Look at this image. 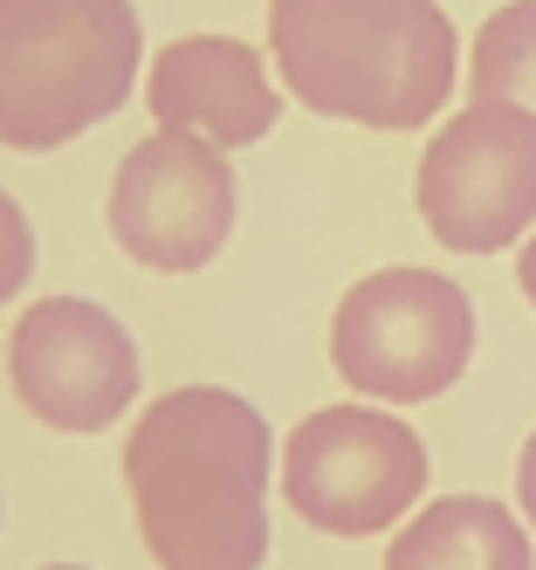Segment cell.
Returning <instances> with one entry per match:
<instances>
[{
    "instance_id": "3",
    "label": "cell",
    "mask_w": 536,
    "mask_h": 570,
    "mask_svg": "<svg viewBox=\"0 0 536 570\" xmlns=\"http://www.w3.org/2000/svg\"><path fill=\"white\" fill-rule=\"evenodd\" d=\"M145 62L131 0H0V145L62 151L110 125Z\"/></svg>"
},
{
    "instance_id": "14",
    "label": "cell",
    "mask_w": 536,
    "mask_h": 570,
    "mask_svg": "<svg viewBox=\"0 0 536 570\" xmlns=\"http://www.w3.org/2000/svg\"><path fill=\"white\" fill-rule=\"evenodd\" d=\"M516 282H523V296L536 303V234H529L523 248H516Z\"/></svg>"
},
{
    "instance_id": "5",
    "label": "cell",
    "mask_w": 536,
    "mask_h": 570,
    "mask_svg": "<svg viewBox=\"0 0 536 570\" xmlns=\"http://www.w3.org/2000/svg\"><path fill=\"white\" fill-rule=\"evenodd\" d=\"M427 495V440L392 405H323L282 440V502L323 537H379Z\"/></svg>"
},
{
    "instance_id": "1",
    "label": "cell",
    "mask_w": 536,
    "mask_h": 570,
    "mask_svg": "<svg viewBox=\"0 0 536 570\" xmlns=\"http://www.w3.org/2000/svg\"><path fill=\"white\" fill-rule=\"evenodd\" d=\"M275 433L227 385H173L124 433V495L158 570L269 563Z\"/></svg>"
},
{
    "instance_id": "12",
    "label": "cell",
    "mask_w": 536,
    "mask_h": 570,
    "mask_svg": "<svg viewBox=\"0 0 536 570\" xmlns=\"http://www.w3.org/2000/svg\"><path fill=\"white\" fill-rule=\"evenodd\" d=\"M28 282H35V220H28L21 199L0 186V309H8Z\"/></svg>"
},
{
    "instance_id": "13",
    "label": "cell",
    "mask_w": 536,
    "mask_h": 570,
    "mask_svg": "<svg viewBox=\"0 0 536 570\" xmlns=\"http://www.w3.org/2000/svg\"><path fill=\"white\" fill-rule=\"evenodd\" d=\"M516 509H523L529 529H536V433L523 440V454H516Z\"/></svg>"
},
{
    "instance_id": "4",
    "label": "cell",
    "mask_w": 536,
    "mask_h": 570,
    "mask_svg": "<svg viewBox=\"0 0 536 570\" xmlns=\"http://www.w3.org/2000/svg\"><path fill=\"white\" fill-rule=\"evenodd\" d=\"M475 357V303L440 268H379L330 316V364L358 399H440Z\"/></svg>"
},
{
    "instance_id": "7",
    "label": "cell",
    "mask_w": 536,
    "mask_h": 570,
    "mask_svg": "<svg viewBox=\"0 0 536 570\" xmlns=\"http://www.w3.org/2000/svg\"><path fill=\"white\" fill-rule=\"evenodd\" d=\"M234 214H241V193H234L227 151L173 125H158L152 138L124 151L104 199L117 248L158 275H199L206 262H221Z\"/></svg>"
},
{
    "instance_id": "11",
    "label": "cell",
    "mask_w": 536,
    "mask_h": 570,
    "mask_svg": "<svg viewBox=\"0 0 536 570\" xmlns=\"http://www.w3.org/2000/svg\"><path fill=\"white\" fill-rule=\"evenodd\" d=\"M468 104H509L536 117V0L495 8L468 56Z\"/></svg>"
},
{
    "instance_id": "6",
    "label": "cell",
    "mask_w": 536,
    "mask_h": 570,
    "mask_svg": "<svg viewBox=\"0 0 536 570\" xmlns=\"http://www.w3.org/2000/svg\"><path fill=\"white\" fill-rule=\"evenodd\" d=\"M412 207L454 255H503L536 227V117L468 104L427 138Z\"/></svg>"
},
{
    "instance_id": "15",
    "label": "cell",
    "mask_w": 536,
    "mask_h": 570,
    "mask_svg": "<svg viewBox=\"0 0 536 570\" xmlns=\"http://www.w3.org/2000/svg\"><path fill=\"white\" fill-rule=\"evenodd\" d=\"M35 570H82V563H35Z\"/></svg>"
},
{
    "instance_id": "8",
    "label": "cell",
    "mask_w": 536,
    "mask_h": 570,
    "mask_svg": "<svg viewBox=\"0 0 536 570\" xmlns=\"http://www.w3.org/2000/svg\"><path fill=\"white\" fill-rule=\"evenodd\" d=\"M8 385L56 433H104L131 413L145 364L131 331L90 296H35L8 331Z\"/></svg>"
},
{
    "instance_id": "10",
    "label": "cell",
    "mask_w": 536,
    "mask_h": 570,
    "mask_svg": "<svg viewBox=\"0 0 536 570\" xmlns=\"http://www.w3.org/2000/svg\"><path fill=\"white\" fill-rule=\"evenodd\" d=\"M386 570H536V543L495 495H440L406 515Z\"/></svg>"
},
{
    "instance_id": "9",
    "label": "cell",
    "mask_w": 536,
    "mask_h": 570,
    "mask_svg": "<svg viewBox=\"0 0 536 570\" xmlns=\"http://www.w3.org/2000/svg\"><path fill=\"white\" fill-rule=\"evenodd\" d=\"M145 104H152V125L193 131L221 151L262 145L282 117L275 76L262 49L241 42V35H179V42H165L145 76Z\"/></svg>"
},
{
    "instance_id": "2",
    "label": "cell",
    "mask_w": 536,
    "mask_h": 570,
    "mask_svg": "<svg viewBox=\"0 0 536 570\" xmlns=\"http://www.w3.org/2000/svg\"><path fill=\"white\" fill-rule=\"evenodd\" d=\"M282 90L358 131H420L461 83V35L440 0H269Z\"/></svg>"
}]
</instances>
